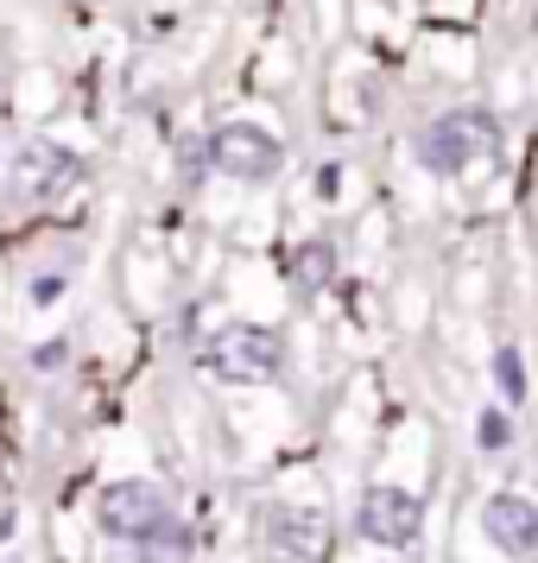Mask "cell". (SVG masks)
<instances>
[{"label":"cell","mask_w":538,"mask_h":563,"mask_svg":"<svg viewBox=\"0 0 538 563\" xmlns=\"http://www.w3.org/2000/svg\"><path fill=\"white\" fill-rule=\"evenodd\" d=\"M317 190H323V197H336V190H342V165H323V172H317Z\"/></svg>","instance_id":"obj_14"},{"label":"cell","mask_w":538,"mask_h":563,"mask_svg":"<svg viewBox=\"0 0 538 563\" xmlns=\"http://www.w3.org/2000/svg\"><path fill=\"white\" fill-rule=\"evenodd\" d=\"M532 32H538V13H532Z\"/></svg>","instance_id":"obj_15"},{"label":"cell","mask_w":538,"mask_h":563,"mask_svg":"<svg viewBox=\"0 0 538 563\" xmlns=\"http://www.w3.org/2000/svg\"><path fill=\"white\" fill-rule=\"evenodd\" d=\"M266 544L279 558H317L323 551V519L310 507H266Z\"/></svg>","instance_id":"obj_8"},{"label":"cell","mask_w":538,"mask_h":563,"mask_svg":"<svg viewBox=\"0 0 538 563\" xmlns=\"http://www.w3.org/2000/svg\"><path fill=\"white\" fill-rule=\"evenodd\" d=\"M482 532L507 558H538V507L526 494H487L482 500Z\"/></svg>","instance_id":"obj_7"},{"label":"cell","mask_w":538,"mask_h":563,"mask_svg":"<svg viewBox=\"0 0 538 563\" xmlns=\"http://www.w3.org/2000/svg\"><path fill=\"white\" fill-rule=\"evenodd\" d=\"M292 279H298V291L330 285L336 279V247H330V241H305V247L292 254Z\"/></svg>","instance_id":"obj_9"},{"label":"cell","mask_w":538,"mask_h":563,"mask_svg":"<svg viewBox=\"0 0 538 563\" xmlns=\"http://www.w3.org/2000/svg\"><path fill=\"white\" fill-rule=\"evenodd\" d=\"M190 551H197V532H190L184 519H172V526H165L153 544H140V558H146V563H184Z\"/></svg>","instance_id":"obj_11"},{"label":"cell","mask_w":538,"mask_h":563,"mask_svg":"<svg viewBox=\"0 0 538 563\" xmlns=\"http://www.w3.org/2000/svg\"><path fill=\"white\" fill-rule=\"evenodd\" d=\"M172 519H178V512L165 500V487H153V482H108L102 494H96V526H102L108 538H121L128 551L153 544Z\"/></svg>","instance_id":"obj_3"},{"label":"cell","mask_w":538,"mask_h":563,"mask_svg":"<svg viewBox=\"0 0 538 563\" xmlns=\"http://www.w3.org/2000/svg\"><path fill=\"white\" fill-rule=\"evenodd\" d=\"M197 361H204L209 380H222V386H266L285 374V342L266 323H222L197 349Z\"/></svg>","instance_id":"obj_1"},{"label":"cell","mask_w":538,"mask_h":563,"mask_svg":"<svg viewBox=\"0 0 538 563\" xmlns=\"http://www.w3.org/2000/svg\"><path fill=\"white\" fill-rule=\"evenodd\" d=\"M475 443H482V450H507L513 443V418L507 411H482V418H475Z\"/></svg>","instance_id":"obj_12"},{"label":"cell","mask_w":538,"mask_h":563,"mask_svg":"<svg viewBox=\"0 0 538 563\" xmlns=\"http://www.w3.org/2000/svg\"><path fill=\"white\" fill-rule=\"evenodd\" d=\"M77 178H83V158L70 146H57V140H26L13 153V190H20V203H57L64 190H77Z\"/></svg>","instance_id":"obj_6"},{"label":"cell","mask_w":538,"mask_h":563,"mask_svg":"<svg viewBox=\"0 0 538 563\" xmlns=\"http://www.w3.org/2000/svg\"><path fill=\"white\" fill-rule=\"evenodd\" d=\"M494 386H501V399L507 406H526L532 399V380H526V361H519V349H494Z\"/></svg>","instance_id":"obj_10"},{"label":"cell","mask_w":538,"mask_h":563,"mask_svg":"<svg viewBox=\"0 0 538 563\" xmlns=\"http://www.w3.org/2000/svg\"><path fill=\"white\" fill-rule=\"evenodd\" d=\"M355 532L367 544H381V551H411L418 532H425V507H418V494H406V487L374 482L355 500Z\"/></svg>","instance_id":"obj_5"},{"label":"cell","mask_w":538,"mask_h":563,"mask_svg":"<svg viewBox=\"0 0 538 563\" xmlns=\"http://www.w3.org/2000/svg\"><path fill=\"white\" fill-rule=\"evenodd\" d=\"M494 146H501V121L487 108H450L418 133V165L431 178H462L475 158H494Z\"/></svg>","instance_id":"obj_2"},{"label":"cell","mask_w":538,"mask_h":563,"mask_svg":"<svg viewBox=\"0 0 538 563\" xmlns=\"http://www.w3.org/2000/svg\"><path fill=\"white\" fill-rule=\"evenodd\" d=\"M57 291H64V279H57V273H45V279L32 285V298H39V305H52Z\"/></svg>","instance_id":"obj_13"},{"label":"cell","mask_w":538,"mask_h":563,"mask_svg":"<svg viewBox=\"0 0 538 563\" xmlns=\"http://www.w3.org/2000/svg\"><path fill=\"white\" fill-rule=\"evenodd\" d=\"M204 153H209V172L216 178H241V184L279 178V165H285V146L260 121H222L204 140Z\"/></svg>","instance_id":"obj_4"}]
</instances>
